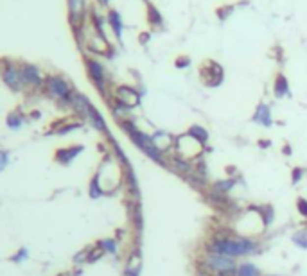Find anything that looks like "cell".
Listing matches in <instances>:
<instances>
[{
	"instance_id": "obj_10",
	"label": "cell",
	"mask_w": 307,
	"mask_h": 276,
	"mask_svg": "<svg viewBox=\"0 0 307 276\" xmlns=\"http://www.w3.org/2000/svg\"><path fill=\"white\" fill-rule=\"evenodd\" d=\"M253 122L257 124H262L264 127H270L271 125V111H270V106L268 104H259L255 110V115H253Z\"/></svg>"
},
{
	"instance_id": "obj_31",
	"label": "cell",
	"mask_w": 307,
	"mask_h": 276,
	"mask_svg": "<svg viewBox=\"0 0 307 276\" xmlns=\"http://www.w3.org/2000/svg\"><path fill=\"white\" fill-rule=\"evenodd\" d=\"M57 276H70L68 273H61V275H57Z\"/></svg>"
},
{
	"instance_id": "obj_20",
	"label": "cell",
	"mask_w": 307,
	"mask_h": 276,
	"mask_svg": "<svg viewBox=\"0 0 307 276\" xmlns=\"http://www.w3.org/2000/svg\"><path fill=\"white\" fill-rule=\"evenodd\" d=\"M147 20H149V24L155 27L162 25V15L158 13V9H156L155 5L151 4V2H147Z\"/></svg>"
},
{
	"instance_id": "obj_28",
	"label": "cell",
	"mask_w": 307,
	"mask_h": 276,
	"mask_svg": "<svg viewBox=\"0 0 307 276\" xmlns=\"http://www.w3.org/2000/svg\"><path fill=\"white\" fill-rule=\"evenodd\" d=\"M7 162H9V154H7L5 151H0V171L7 165Z\"/></svg>"
},
{
	"instance_id": "obj_15",
	"label": "cell",
	"mask_w": 307,
	"mask_h": 276,
	"mask_svg": "<svg viewBox=\"0 0 307 276\" xmlns=\"http://www.w3.org/2000/svg\"><path fill=\"white\" fill-rule=\"evenodd\" d=\"M22 79L26 81V83H31V84H40V72H38V68L31 67V65H26L24 70H22Z\"/></svg>"
},
{
	"instance_id": "obj_11",
	"label": "cell",
	"mask_w": 307,
	"mask_h": 276,
	"mask_svg": "<svg viewBox=\"0 0 307 276\" xmlns=\"http://www.w3.org/2000/svg\"><path fill=\"white\" fill-rule=\"evenodd\" d=\"M81 151H83V146H76V147H70V149H59V151L56 152V160L59 163H63V165H67V163L72 162Z\"/></svg>"
},
{
	"instance_id": "obj_1",
	"label": "cell",
	"mask_w": 307,
	"mask_h": 276,
	"mask_svg": "<svg viewBox=\"0 0 307 276\" xmlns=\"http://www.w3.org/2000/svg\"><path fill=\"white\" fill-rule=\"evenodd\" d=\"M255 242L248 237H234V239H216L210 244V253L216 255L230 256V258H237V256L248 255L255 250Z\"/></svg>"
},
{
	"instance_id": "obj_29",
	"label": "cell",
	"mask_w": 307,
	"mask_h": 276,
	"mask_svg": "<svg viewBox=\"0 0 307 276\" xmlns=\"http://www.w3.org/2000/svg\"><path fill=\"white\" fill-rule=\"evenodd\" d=\"M191 63V59L189 57H180V59H176V67L178 68H185Z\"/></svg>"
},
{
	"instance_id": "obj_18",
	"label": "cell",
	"mask_w": 307,
	"mask_h": 276,
	"mask_svg": "<svg viewBox=\"0 0 307 276\" xmlns=\"http://www.w3.org/2000/svg\"><path fill=\"white\" fill-rule=\"evenodd\" d=\"M289 94V84H287V79L279 74L275 79V95L277 97H286Z\"/></svg>"
},
{
	"instance_id": "obj_24",
	"label": "cell",
	"mask_w": 307,
	"mask_h": 276,
	"mask_svg": "<svg viewBox=\"0 0 307 276\" xmlns=\"http://www.w3.org/2000/svg\"><path fill=\"white\" fill-rule=\"evenodd\" d=\"M22 120H24V119H22L20 115L15 111V113H11L9 117H7V125H9V127H15V129H16V127H20Z\"/></svg>"
},
{
	"instance_id": "obj_8",
	"label": "cell",
	"mask_w": 307,
	"mask_h": 276,
	"mask_svg": "<svg viewBox=\"0 0 307 276\" xmlns=\"http://www.w3.org/2000/svg\"><path fill=\"white\" fill-rule=\"evenodd\" d=\"M210 68H212V70H208V67L201 68L203 81L208 86H218V84L223 81V68L219 67L218 63H212V61H210Z\"/></svg>"
},
{
	"instance_id": "obj_13",
	"label": "cell",
	"mask_w": 307,
	"mask_h": 276,
	"mask_svg": "<svg viewBox=\"0 0 307 276\" xmlns=\"http://www.w3.org/2000/svg\"><path fill=\"white\" fill-rule=\"evenodd\" d=\"M151 138H153V142H155V146L158 147L160 151H166V149H169L171 146H174L172 136L167 135V133H164V131H158V133H155Z\"/></svg>"
},
{
	"instance_id": "obj_22",
	"label": "cell",
	"mask_w": 307,
	"mask_h": 276,
	"mask_svg": "<svg viewBox=\"0 0 307 276\" xmlns=\"http://www.w3.org/2000/svg\"><path fill=\"white\" fill-rule=\"evenodd\" d=\"M189 135H193L196 140H199L201 144H205V142L208 140V133L205 127H201V125H193L191 129H189Z\"/></svg>"
},
{
	"instance_id": "obj_4",
	"label": "cell",
	"mask_w": 307,
	"mask_h": 276,
	"mask_svg": "<svg viewBox=\"0 0 307 276\" xmlns=\"http://www.w3.org/2000/svg\"><path fill=\"white\" fill-rule=\"evenodd\" d=\"M205 264H207V269H210V271L216 273V275H219V276H226V275H234V273H237L234 258H230V256L210 253V255L207 256Z\"/></svg>"
},
{
	"instance_id": "obj_32",
	"label": "cell",
	"mask_w": 307,
	"mask_h": 276,
	"mask_svg": "<svg viewBox=\"0 0 307 276\" xmlns=\"http://www.w3.org/2000/svg\"><path fill=\"white\" fill-rule=\"evenodd\" d=\"M101 2H103V4H108V2H110V0H101Z\"/></svg>"
},
{
	"instance_id": "obj_7",
	"label": "cell",
	"mask_w": 307,
	"mask_h": 276,
	"mask_svg": "<svg viewBox=\"0 0 307 276\" xmlns=\"http://www.w3.org/2000/svg\"><path fill=\"white\" fill-rule=\"evenodd\" d=\"M68 11H70V22H72V25L79 27L84 18L86 0H68Z\"/></svg>"
},
{
	"instance_id": "obj_16",
	"label": "cell",
	"mask_w": 307,
	"mask_h": 276,
	"mask_svg": "<svg viewBox=\"0 0 307 276\" xmlns=\"http://www.w3.org/2000/svg\"><path fill=\"white\" fill-rule=\"evenodd\" d=\"M108 24L112 25V29H113L115 36H122V18H120V15L117 13V11H108Z\"/></svg>"
},
{
	"instance_id": "obj_33",
	"label": "cell",
	"mask_w": 307,
	"mask_h": 276,
	"mask_svg": "<svg viewBox=\"0 0 307 276\" xmlns=\"http://www.w3.org/2000/svg\"><path fill=\"white\" fill-rule=\"evenodd\" d=\"M124 276H131V275H126V273H124Z\"/></svg>"
},
{
	"instance_id": "obj_21",
	"label": "cell",
	"mask_w": 307,
	"mask_h": 276,
	"mask_svg": "<svg viewBox=\"0 0 307 276\" xmlns=\"http://www.w3.org/2000/svg\"><path fill=\"white\" fill-rule=\"evenodd\" d=\"M235 185V179H226V181H218L214 183V194H219V196H224L228 192L230 188Z\"/></svg>"
},
{
	"instance_id": "obj_9",
	"label": "cell",
	"mask_w": 307,
	"mask_h": 276,
	"mask_svg": "<svg viewBox=\"0 0 307 276\" xmlns=\"http://www.w3.org/2000/svg\"><path fill=\"white\" fill-rule=\"evenodd\" d=\"M86 68H88V75L95 83V86L103 90L104 86V67L95 59H86Z\"/></svg>"
},
{
	"instance_id": "obj_26",
	"label": "cell",
	"mask_w": 307,
	"mask_h": 276,
	"mask_svg": "<svg viewBox=\"0 0 307 276\" xmlns=\"http://www.w3.org/2000/svg\"><path fill=\"white\" fill-rule=\"evenodd\" d=\"M297 206H298V212L304 215L307 219V199H304V198H298V201H297Z\"/></svg>"
},
{
	"instance_id": "obj_6",
	"label": "cell",
	"mask_w": 307,
	"mask_h": 276,
	"mask_svg": "<svg viewBox=\"0 0 307 276\" xmlns=\"http://www.w3.org/2000/svg\"><path fill=\"white\" fill-rule=\"evenodd\" d=\"M117 102L131 110V108L140 104V94L131 86H119L117 88Z\"/></svg>"
},
{
	"instance_id": "obj_14",
	"label": "cell",
	"mask_w": 307,
	"mask_h": 276,
	"mask_svg": "<svg viewBox=\"0 0 307 276\" xmlns=\"http://www.w3.org/2000/svg\"><path fill=\"white\" fill-rule=\"evenodd\" d=\"M140 266H142V256L139 251H135L133 255L130 256V260H128V267H126V275H131V276H139V271H140Z\"/></svg>"
},
{
	"instance_id": "obj_30",
	"label": "cell",
	"mask_w": 307,
	"mask_h": 276,
	"mask_svg": "<svg viewBox=\"0 0 307 276\" xmlns=\"http://www.w3.org/2000/svg\"><path fill=\"white\" fill-rule=\"evenodd\" d=\"M228 11H232V7H221V9H218V16L224 20V18H226V16L230 15Z\"/></svg>"
},
{
	"instance_id": "obj_5",
	"label": "cell",
	"mask_w": 307,
	"mask_h": 276,
	"mask_svg": "<svg viewBox=\"0 0 307 276\" xmlns=\"http://www.w3.org/2000/svg\"><path fill=\"white\" fill-rule=\"evenodd\" d=\"M47 88L49 94L57 97V99H65L70 100L72 99V94H70V86L63 77H49L47 79Z\"/></svg>"
},
{
	"instance_id": "obj_17",
	"label": "cell",
	"mask_w": 307,
	"mask_h": 276,
	"mask_svg": "<svg viewBox=\"0 0 307 276\" xmlns=\"http://www.w3.org/2000/svg\"><path fill=\"white\" fill-rule=\"evenodd\" d=\"M86 119L90 120V124L94 125L95 129H99V131H106V124H104V120L103 117H101V113L97 110H95L94 106L90 108L88 115H86Z\"/></svg>"
},
{
	"instance_id": "obj_19",
	"label": "cell",
	"mask_w": 307,
	"mask_h": 276,
	"mask_svg": "<svg viewBox=\"0 0 307 276\" xmlns=\"http://www.w3.org/2000/svg\"><path fill=\"white\" fill-rule=\"evenodd\" d=\"M235 275L237 276H260V271L255 264L246 262V264H241V266L237 267V273H235Z\"/></svg>"
},
{
	"instance_id": "obj_25",
	"label": "cell",
	"mask_w": 307,
	"mask_h": 276,
	"mask_svg": "<svg viewBox=\"0 0 307 276\" xmlns=\"http://www.w3.org/2000/svg\"><path fill=\"white\" fill-rule=\"evenodd\" d=\"M101 248H103V251H108V253H117V244H115V240H112V239L103 240V242H101Z\"/></svg>"
},
{
	"instance_id": "obj_3",
	"label": "cell",
	"mask_w": 307,
	"mask_h": 276,
	"mask_svg": "<svg viewBox=\"0 0 307 276\" xmlns=\"http://www.w3.org/2000/svg\"><path fill=\"white\" fill-rule=\"evenodd\" d=\"M174 149H176L178 156L182 158V160H187V162H191V160H194L196 156H199V154H201L203 144H201L199 140H196L193 135L185 133V135L178 136L176 140H174Z\"/></svg>"
},
{
	"instance_id": "obj_2",
	"label": "cell",
	"mask_w": 307,
	"mask_h": 276,
	"mask_svg": "<svg viewBox=\"0 0 307 276\" xmlns=\"http://www.w3.org/2000/svg\"><path fill=\"white\" fill-rule=\"evenodd\" d=\"M122 129H124L126 133L130 135L131 140L135 142L137 146L140 147L142 151L146 152V154L151 158V160H155V162H158V163H164L162 151L155 146V142H153L151 136H147V135H144L142 131H139V129H137V125L133 124V122H130V120H122Z\"/></svg>"
},
{
	"instance_id": "obj_23",
	"label": "cell",
	"mask_w": 307,
	"mask_h": 276,
	"mask_svg": "<svg viewBox=\"0 0 307 276\" xmlns=\"http://www.w3.org/2000/svg\"><path fill=\"white\" fill-rule=\"evenodd\" d=\"M293 242H295L298 248L307 250V229H302V231H298V233L293 235Z\"/></svg>"
},
{
	"instance_id": "obj_12",
	"label": "cell",
	"mask_w": 307,
	"mask_h": 276,
	"mask_svg": "<svg viewBox=\"0 0 307 276\" xmlns=\"http://www.w3.org/2000/svg\"><path fill=\"white\" fill-rule=\"evenodd\" d=\"M4 81L7 86H11L13 90H18L20 88V81H22V74L16 70V68H5V72H4Z\"/></svg>"
},
{
	"instance_id": "obj_27",
	"label": "cell",
	"mask_w": 307,
	"mask_h": 276,
	"mask_svg": "<svg viewBox=\"0 0 307 276\" xmlns=\"http://www.w3.org/2000/svg\"><path fill=\"white\" fill-rule=\"evenodd\" d=\"M24 258H27V250H26V248H22V250L18 251V255L11 256V260H13V262H22Z\"/></svg>"
}]
</instances>
